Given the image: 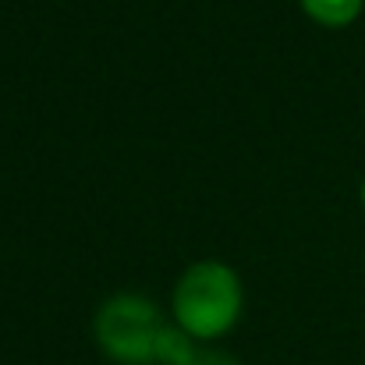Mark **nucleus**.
I'll use <instances>...</instances> for the list:
<instances>
[{"label": "nucleus", "mask_w": 365, "mask_h": 365, "mask_svg": "<svg viewBox=\"0 0 365 365\" xmlns=\"http://www.w3.org/2000/svg\"><path fill=\"white\" fill-rule=\"evenodd\" d=\"M362 199H365V188H362Z\"/></svg>", "instance_id": "nucleus-5"}, {"label": "nucleus", "mask_w": 365, "mask_h": 365, "mask_svg": "<svg viewBox=\"0 0 365 365\" xmlns=\"http://www.w3.org/2000/svg\"><path fill=\"white\" fill-rule=\"evenodd\" d=\"M167 327L160 323L156 309L142 298H114L103 305L96 319V337L100 344L128 365L160 362V344H163Z\"/></svg>", "instance_id": "nucleus-2"}, {"label": "nucleus", "mask_w": 365, "mask_h": 365, "mask_svg": "<svg viewBox=\"0 0 365 365\" xmlns=\"http://www.w3.org/2000/svg\"><path fill=\"white\" fill-rule=\"evenodd\" d=\"M238 309H242L238 277L220 262H195L174 291L178 323L192 337H220L238 319Z\"/></svg>", "instance_id": "nucleus-1"}, {"label": "nucleus", "mask_w": 365, "mask_h": 365, "mask_svg": "<svg viewBox=\"0 0 365 365\" xmlns=\"http://www.w3.org/2000/svg\"><path fill=\"white\" fill-rule=\"evenodd\" d=\"M302 7H305L309 18H316L319 25L337 29V25H348V21L359 18L362 0H302Z\"/></svg>", "instance_id": "nucleus-3"}, {"label": "nucleus", "mask_w": 365, "mask_h": 365, "mask_svg": "<svg viewBox=\"0 0 365 365\" xmlns=\"http://www.w3.org/2000/svg\"><path fill=\"white\" fill-rule=\"evenodd\" d=\"M192 365H235L231 359H224V355H195Z\"/></svg>", "instance_id": "nucleus-4"}]
</instances>
